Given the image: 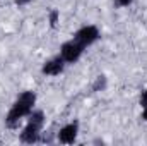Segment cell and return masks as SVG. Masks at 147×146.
<instances>
[{
	"label": "cell",
	"instance_id": "obj_1",
	"mask_svg": "<svg viewBox=\"0 0 147 146\" xmlns=\"http://www.w3.org/2000/svg\"><path fill=\"white\" fill-rule=\"evenodd\" d=\"M36 93L34 91H22L17 95V98L14 100L12 107L9 108L7 115H5V127L9 129H19L21 122L34 110V105H36Z\"/></svg>",
	"mask_w": 147,
	"mask_h": 146
},
{
	"label": "cell",
	"instance_id": "obj_2",
	"mask_svg": "<svg viewBox=\"0 0 147 146\" xmlns=\"http://www.w3.org/2000/svg\"><path fill=\"white\" fill-rule=\"evenodd\" d=\"M46 122V115L43 110H33L28 117H26V126L22 127L21 134H19V141L24 145H34L41 139V132Z\"/></svg>",
	"mask_w": 147,
	"mask_h": 146
},
{
	"label": "cell",
	"instance_id": "obj_3",
	"mask_svg": "<svg viewBox=\"0 0 147 146\" xmlns=\"http://www.w3.org/2000/svg\"><path fill=\"white\" fill-rule=\"evenodd\" d=\"M72 38L75 41H79L84 48H87V46L94 45V43L101 38V31H99V28L94 26V24H86V26L79 28V29L74 33Z\"/></svg>",
	"mask_w": 147,
	"mask_h": 146
},
{
	"label": "cell",
	"instance_id": "obj_4",
	"mask_svg": "<svg viewBox=\"0 0 147 146\" xmlns=\"http://www.w3.org/2000/svg\"><path fill=\"white\" fill-rule=\"evenodd\" d=\"M84 50H86V48H84L79 41H75L72 38V40L62 43V46H60V55H62V59H63L67 64H75V62L82 57Z\"/></svg>",
	"mask_w": 147,
	"mask_h": 146
},
{
	"label": "cell",
	"instance_id": "obj_5",
	"mask_svg": "<svg viewBox=\"0 0 147 146\" xmlns=\"http://www.w3.org/2000/svg\"><path fill=\"white\" fill-rule=\"evenodd\" d=\"M65 65H67V62H65V60L62 59V55L58 53L57 57L48 59V60L41 65V74H43V76H48V77L60 76V74L65 71Z\"/></svg>",
	"mask_w": 147,
	"mask_h": 146
},
{
	"label": "cell",
	"instance_id": "obj_6",
	"mask_svg": "<svg viewBox=\"0 0 147 146\" xmlns=\"http://www.w3.org/2000/svg\"><path fill=\"white\" fill-rule=\"evenodd\" d=\"M77 136H79V122L74 120V122L65 124L63 127H60L57 134V141L62 145H74L77 141Z\"/></svg>",
	"mask_w": 147,
	"mask_h": 146
},
{
	"label": "cell",
	"instance_id": "obj_7",
	"mask_svg": "<svg viewBox=\"0 0 147 146\" xmlns=\"http://www.w3.org/2000/svg\"><path fill=\"white\" fill-rule=\"evenodd\" d=\"M106 86H108V79H106V76H98L96 79H94V83H92V91L94 93H98V91H105L106 89Z\"/></svg>",
	"mask_w": 147,
	"mask_h": 146
},
{
	"label": "cell",
	"instance_id": "obj_8",
	"mask_svg": "<svg viewBox=\"0 0 147 146\" xmlns=\"http://www.w3.org/2000/svg\"><path fill=\"white\" fill-rule=\"evenodd\" d=\"M48 23H50V28L51 29H57L58 28V23H60V12L57 9H51L48 12Z\"/></svg>",
	"mask_w": 147,
	"mask_h": 146
},
{
	"label": "cell",
	"instance_id": "obj_9",
	"mask_svg": "<svg viewBox=\"0 0 147 146\" xmlns=\"http://www.w3.org/2000/svg\"><path fill=\"white\" fill-rule=\"evenodd\" d=\"M132 2H134V0H113V3H115V7H116V9H123V7H128Z\"/></svg>",
	"mask_w": 147,
	"mask_h": 146
},
{
	"label": "cell",
	"instance_id": "obj_10",
	"mask_svg": "<svg viewBox=\"0 0 147 146\" xmlns=\"http://www.w3.org/2000/svg\"><path fill=\"white\" fill-rule=\"evenodd\" d=\"M139 103H140V107H142V108H144V107H147V89H144V91L140 93Z\"/></svg>",
	"mask_w": 147,
	"mask_h": 146
},
{
	"label": "cell",
	"instance_id": "obj_11",
	"mask_svg": "<svg viewBox=\"0 0 147 146\" xmlns=\"http://www.w3.org/2000/svg\"><path fill=\"white\" fill-rule=\"evenodd\" d=\"M33 0H14V3L17 5V7H24V5H29Z\"/></svg>",
	"mask_w": 147,
	"mask_h": 146
},
{
	"label": "cell",
	"instance_id": "obj_12",
	"mask_svg": "<svg viewBox=\"0 0 147 146\" xmlns=\"http://www.w3.org/2000/svg\"><path fill=\"white\" fill-rule=\"evenodd\" d=\"M140 117H142V120H144V122H147V107L142 108V115H140Z\"/></svg>",
	"mask_w": 147,
	"mask_h": 146
}]
</instances>
